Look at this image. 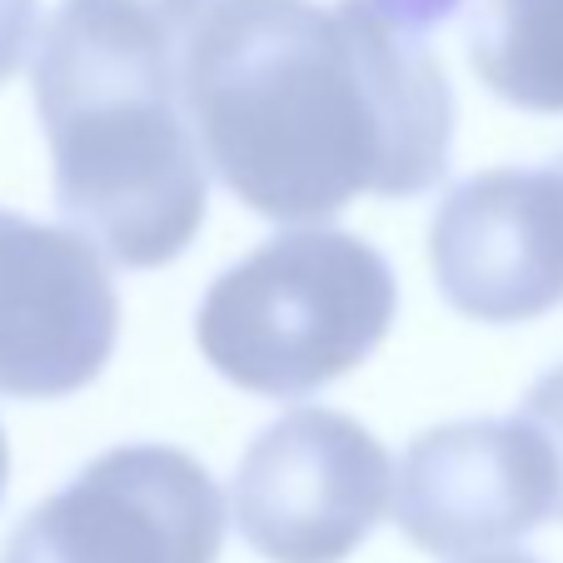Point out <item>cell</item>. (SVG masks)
<instances>
[{"instance_id":"9c48e42d","label":"cell","mask_w":563,"mask_h":563,"mask_svg":"<svg viewBox=\"0 0 563 563\" xmlns=\"http://www.w3.org/2000/svg\"><path fill=\"white\" fill-rule=\"evenodd\" d=\"M468 65L509 106L563 115V0H484Z\"/></svg>"},{"instance_id":"3957f363","label":"cell","mask_w":563,"mask_h":563,"mask_svg":"<svg viewBox=\"0 0 563 563\" xmlns=\"http://www.w3.org/2000/svg\"><path fill=\"white\" fill-rule=\"evenodd\" d=\"M399 309L389 260L360 234L289 230L210 285L195 340L214 374L265 399H305L360 369Z\"/></svg>"},{"instance_id":"30bf717a","label":"cell","mask_w":563,"mask_h":563,"mask_svg":"<svg viewBox=\"0 0 563 563\" xmlns=\"http://www.w3.org/2000/svg\"><path fill=\"white\" fill-rule=\"evenodd\" d=\"M519 419H529L539 429V439L553 454V474H559V509H553V519H563V364L549 369L543 379H533V389L523 394Z\"/></svg>"},{"instance_id":"5bb4252c","label":"cell","mask_w":563,"mask_h":563,"mask_svg":"<svg viewBox=\"0 0 563 563\" xmlns=\"http://www.w3.org/2000/svg\"><path fill=\"white\" fill-rule=\"evenodd\" d=\"M5 478H11V444H5V429H0V499H5Z\"/></svg>"},{"instance_id":"7c38bea8","label":"cell","mask_w":563,"mask_h":563,"mask_svg":"<svg viewBox=\"0 0 563 563\" xmlns=\"http://www.w3.org/2000/svg\"><path fill=\"white\" fill-rule=\"evenodd\" d=\"M120 5H135V11H145V15H155L159 25H170L175 35H190L195 25H200V15L210 11L214 0H120Z\"/></svg>"},{"instance_id":"ba28073f","label":"cell","mask_w":563,"mask_h":563,"mask_svg":"<svg viewBox=\"0 0 563 563\" xmlns=\"http://www.w3.org/2000/svg\"><path fill=\"white\" fill-rule=\"evenodd\" d=\"M444 299L478 324H529L563 305V170L499 165L454 185L429 220Z\"/></svg>"},{"instance_id":"4fadbf2b","label":"cell","mask_w":563,"mask_h":563,"mask_svg":"<svg viewBox=\"0 0 563 563\" xmlns=\"http://www.w3.org/2000/svg\"><path fill=\"white\" fill-rule=\"evenodd\" d=\"M464 563H539V559H529V553H468Z\"/></svg>"},{"instance_id":"5b68a950","label":"cell","mask_w":563,"mask_h":563,"mask_svg":"<svg viewBox=\"0 0 563 563\" xmlns=\"http://www.w3.org/2000/svg\"><path fill=\"white\" fill-rule=\"evenodd\" d=\"M224 499L170 444H120L35 504L0 563H214Z\"/></svg>"},{"instance_id":"6da1fadb","label":"cell","mask_w":563,"mask_h":563,"mask_svg":"<svg viewBox=\"0 0 563 563\" xmlns=\"http://www.w3.org/2000/svg\"><path fill=\"white\" fill-rule=\"evenodd\" d=\"M464 0H214L180 51L210 170L265 220L314 224L360 195L444 180L454 90L434 55Z\"/></svg>"},{"instance_id":"8992f818","label":"cell","mask_w":563,"mask_h":563,"mask_svg":"<svg viewBox=\"0 0 563 563\" xmlns=\"http://www.w3.org/2000/svg\"><path fill=\"white\" fill-rule=\"evenodd\" d=\"M120 299L106 250L80 230L0 210V394L65 399L115 354Z\"/></svg>"},{"instance_id":"52a82bcc","label":"cell","mask_w":563,"mask_h":563,"mask_svg":"<svg viewBox=\"0 0 563 563\" xmlns=\"http://www.w3.org/2000/svg\"><path fill=\"white\" fill-rule=\"evenodd\" d=\"M559 509L553 454L529 419H454L424 429L394 478V523L439 559L489 553Z\"/></svg>"},{"instance_id":"8fae6325","label":"cell","mask_w":563,"mask_h":563,"mask_svg":"<svg viewBox=\"0 0 563 563\" xmlns=\"http://www.w3.org/2000/svg\"><path fill=\"white\" fill-rule=\"evenodd\" d=\"M35 21H41V5H35V0H0V86H5L25 65V55H31Z\"/></svg>"},{"instance_id":"7a4b0ae2","label":"cell","mask_w":563,"mask_h":563,"mask_svg":"<svg viewBox=\"0 0 563 563\" xmlns=\"http://www.w3.org/2000/svg\"><path fill=\"white\" fill-rule=\"evenodd\" d=\"M185 41L120 0H65L35 55V110L55 205L120 269L190 250L210 200V159L180 86Z\"/></svg>"},{"instance_id":"9a60e30c","label":"cell","mask_w":563,"mask_h":563,"mask_svg":"<svg viewBox=\"0 0 563 563\" xmlns=\"http://www.w3.org/2000/svg\"><path fill=\"white\" fill-rule=\"evenodd\" d=\"M559 170H563V159H559Z\"/></svg>"},{"instance_id":"277c9868","label":"cell","mask_w":563,"mask_h":563,"mask_svg":"<svg viewBox=\"0 0 563 563\" xmlns=\"http://www.w3.org/2000/svg\"><path fill=\"white\" fill-rule=\"evenodd\" d=\"M394 509V464L350 415L289 409L234 468L240 539L269 563H344Z\"/></svg>"}]
</instances>
